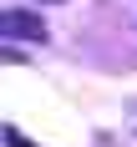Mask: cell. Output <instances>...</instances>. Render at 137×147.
Returning a JSON list of instances; mask_svg holds the SVG:
<instances>
[{
	"mask_svg": "<svg viewBox=\"0 0 137 147\" xmlns=\"http://www.w3.org/2000/svg\"><path fill=\"white\" fill-rule=\"evenodd\" d=\"M0 30H5V41H46V20L36 10H5L0 15Z\"/></svg>",
	"mask_w": 137,
	"mask_h": 147,
	"instance_id": "6da1fadb",
	"label": "cell"
},
{
	"mask_svg": "<svg viewBox=\"0 0 137 147\" xmlns=\"http://www.w3.org/2000/svg\"><path fill=\"white\" fill-rule=\"evenodd\" d=\"M5 147H41V142H30L20 127H5Z\"/></svg>",
	"mask_w": 137,
	"mask_h": 147,
	"instance_id": "7a4b0ae2",
	"label": "cell"
},
{
	"mask_svg": "<svg viewBox=\"0 0 137 147\" xmlns=\"http://www.w3.org/2000/svg\"><path fill=\"white\" fill-rule=\"evenodd\" d=\"M51 5H61V0H51Z\"/></svg>",
	"mask_w": 137,
	"mask_h": 147,
	"instance_id": "3957f363",
	"label": "cell"
}]
</instances>
